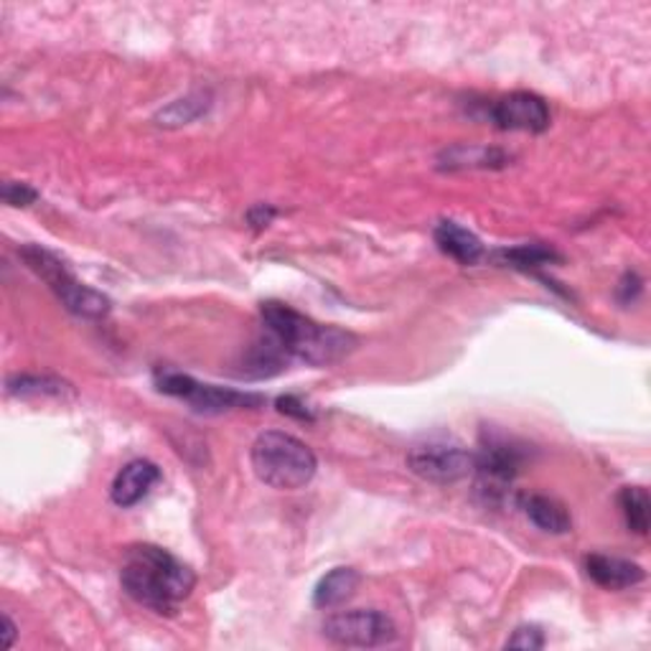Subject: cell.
Wrapping results in <instances>:
<instances>
[{
    "label": "cell",
    "instance_id": "1",
    "mask_svg": "<svg viewBox=\"0 0 651 651\" xmlns=\"http://www.w3.org/2000/svg\"><path fill=\"white\" fill-rule=\"evenodd\" d=\"M120 582L143 609H150L158 616H173L192 595L196 575L158 544H133L123 555Z\"/></svg>",
    "mask_w": 651,
    "mask_h": 651
},
{
    "label": "cell",
    "instance_id": "2",
    "mask_svg": "<svg viewBox=\"0 0 651 651\" xmlns=\"http://www.w3.org/2000/svg\"><path fill=\"white\" fill-rule=\"evenodd\" d=\"M262 323L268 334L275 339L287 357H295L306 365L326 367L342 361L357 349V336L336 326L316 323L314 318L298 314L285 303L268 300L260 308Z\"/></svg>",
    "mask_w": 651,
    "mask_h": 651
},
{
    "label": "cell",
    "instance_id": "3",
    "mask_svg": "<svg viewBox=\"0 0 651 651\" xmlns=\"http://www.w3.org/2000/svg\"><path fill=\"white\" fill-rule=\"evenodd\" d=\"M253 471L265 487L278 491H295L314 481L318 460L306 443L283 430H268L257 435L249 451Z\"/></svg>",
    "mask_w": 651,
    "mask_h": 651
},
{
    "label": "cell",
    "instance_id": "4",
    "mask_svg": "<svg viewBox=\"0 0 651 651\" xmlns=\"http://www.w3.org/2000/svg\"><path fill=\"white\" fill-rule=\"evenodd\" d=\"M21 257H24L28 270H34L51 287V293L62 300V306L70 314L82 318H105L110 314L108 295L79 283L74 272L54 253L39 245H26L21 247Z\"/></svg>",
    "mask_w": 651,
    "mask_h": 651
},
{
    "label": "cell",
    "instance_id": "5",
    "mask_svg": "<svg viewBox=\"0 0 651 651\" xmlns=\"http://www.w3.org/2000/svg\"><path fill=\"white\" fill-rule=\"evenodd\" d=\"M323 636L336 647L352 649H374L388 647L397 639V626L388 613L382 611H342L323 621Z\"/></svg>",
    "mask_w": 651,
    "mask_h": 651
},
{
    "label": "cell",
    "instance_id": "6",
    "mask_svg": "<svg viewBox=\"0 0 651 651\" xmlns=\"http://www.w3.org/2000/svg\"><path fill=\"white\" fill-rule=\"evenodd\" d=\"M156 384L158 390L165 392V395L186 400L196 413H207V415H219V413L239 410V407L262 405L260 395H247V392H234V390L214 388V384H201L181 372H158Z\"/></svg>",
    "mask_w": 651,
    "mask_h": 651
},
{
    "label": "cell",
    "instance_id": "7",
    "mask_svg": "<svg viewBox=\"0 0 651 651\" xmlns=\"http://www.w3.org/2000/svg\"><path fill=\"white\" fill-rule=\"evenodd\" d=\"M476 453L453 443H422L407 453V468L422 481L456 483L474 474Z\"/></svg>",
    "mask_w": 651,
    "mask_h": 651
},
{
    "label": "cell",
    "instance_id": "8",
    "mask_svg": "<svg viewBox=\"0 0 651 651\" xmlns=\"http://www.w3.org/2000/svg\"><path fill=\"white\" fill-rule=\"evenodd\" d=\"M491 120L499 131L544 133L550 127V108L540 95L512 93L491 105Z\"/></svg>",
    "mask_w": 651,
    "mask_h": 651
},
{
    "label": "cell",
    "instance_id": "9",
    "mask_svg": "<svg viewBox=\"0 0 651 651\" xmlns=\"http://www.w3.org/2000/svg\"><path fill=\"white\" fill-rule=\"evenodd\" d=\"M519 464L521 456L512 443L489 441L481 449L479 456H476L474 471L479 474L483 491L499 494V491H504L514 481V476L519 471Z\"/></svg>",
    "mask_w": 651,
    "mask_h": 651
},
{
    "label": "cell",
    "instance_id": "10",
    "mask_svg": "<svg viewBox=\"0 0 651 651\" xmlns=\"http://www.w3.org/2000/svg\"><path fill=\"white\" fill-rule=\"evenodd\" d=\"M158 479H161V471H158L156 464H150L146 458L131 460V464L115 476V481H112V502L123 506V509L135 506L140 499L148 496V491L156 487Z\"/></svg>",
    "mask_w": 651,
    "mask_h": 651
},
{
    "label": "cell",
    "instance_id": "11",
    "mask_svg": "<svg viewBox=\"0 0 651 651\" xmlns=\"http://www.w3.org/2000/svg\"><path fill=\"white\" fill-rule=\"evenodd\" d=\"M586 573L590 580L598 582L601 588L609 590H624L634 588L643 580V567L631 563V560L609 557V555H588L586 557Z\"/></svg>",
    "mask_w": 651,
    "mask_h": 651
},
{
    "label": "cell",
    "instance_id": "12",
    "mask_svg": "<svg viewBox=\"0 0 651 651\" xmlns=\"http://www.w3.org/2000/svg\"><path fill=\"white\" fill-rule=\"evenodd\" d=\"M433 237H435V245L441 247V253L453 257V260L460 265H474L481 260L483 255L481 239L476 237L471 230L460 226L458 222H449V219H445V222L435 226Z\"/></svg>",
    "mask_w": 651,
    "mask_h": 651
},
{
    "label": "cell",
    "instance_id": "13",
    "mask_svg": "<svg viewBox=\"0 0 651 651\" xmlns=\"http://www.w3.org/2000/svg\"><path fill=\"white\" fill-rule=\"evenodd\" d=\"M361 582V575L354 567H334L326 573L314 590V605L316 609H339L346 601H352Z\"/></svg>",
    "mask_w": 651,
    "mask_h": 651
},
{
    "label": "cell",
    "instance_id": "14",
    "mask_svg": "<svg viewBox=\"0 0 651 651\" xmlns=\"http://www.w3.org/2000/svg\"><path fill=\"white\" fill-rule=\"evenodd\" d=\"M525 514L535 527L542 529V532L567 535L573 529L570 512H567L565 506L552 496H544V494L527 496L525 499Z\"/></svg>",
    "mask_w": 651,
    "mask_h": 651
},
{
    "label": "cell",
    "instance_id": "15",
    "mask_svg": "<svg viewBox=\"0 0 651 651\" xmlns=\"http://www.w3.org/2000/svg\"><path fill=\"white\" fill-rule=\"evenodd\" d=\"M9 395L16 397H66L74 395V388L70 382L59 380L49 374H19L9 380Z\"/></svg>",
    "mask_w": 651,
    "mask_h": 651
},
{
    "label": "cell",
    "instance_id": "16",
    "mask_svg": "<svg viewBox=\"0 0 651 651\" xmlns=\"http://www.w3.org/2000/svg\"><path fill=\"white\" fill-rule=\"evenodd\" d=\"M621 512H624L628 532L647 537L649 535V494L643 487H626L618 496Z\"/></svg>",
    "mask_w": 651,
    "mask_h": 651
},
{
    "label": "cell",
    "instance_id": "17",
    "mask_svg": "<svg viewBox=\"0 0 651 651\" xmlns=\"http://www.w3.org/2000/svg\"><path fill=\"white\" fill-rule=\"evenodd\" d=\"M449 158V163H445V169H468V165H479V169H491V165H504L506 163V156L502 150H494V148H466V146H458L445 153Z\"/></svg>",
    "mask_w": 651,
    "mask_h": 651
},
{
    "label": "cell",
    "instance_id": "18",
    "mask_svg": "<svg viewBox=\"0 0 651 651\" xmlns=\"http://www.w3.org/2000/svg\"><path fill=\"white\" fill-rule=\"evenodd\" d=\"M502 257L506 262H512L514 268H521V270H529V268H542V265H550L560 260V255L555 249H548L542 245H521V247H514V249H504Z\"/></svg>",
    "mask_w": 651,
    "mask_h": 651
},
{
    "label": "cell",
    "instance_id": "19",
    "mask_svg": "<svg viewBox=\"0 0 651 651\" xmlns=\"http://www.w3.org/2000/svg\"><path fill=\"white\" fill-rule=\"evenodd\" d=\"M207 108H209L207 97L194 95V97H186V100L173 102L169 110L158 115V120H163L161 125H186L192 123L194 118H199L201 112H207Z\"/></svg>",
    "mask_w": 651,
    "mask_h": 651
},
{
    "label": "cell",
    "instance_id": "20",
    "mask_svg": "<svg viewBox=\"0 0 651 651\" xmlns=\"http://www.w3.org/2000/svg\"><path fill=\"white\" fill-rule=\"evenodd\" d=\"M544 634L540 626H519L509 639H506V649H542Z\"/></svg>",
    "mask_w": 651,
    "mask_h": 651
},
{
    "label": "cell",
    "instance_id": "21",
    "mask_svg": "<svg viewBox=\"0 0 651 651\" xmlns=\"http://www.w3.org/2000/svg\"><path fill=\"white\" fill-rule=\"evenodd\" d=\"M39 199V192L28 184H19V181H5L3 184V201L9 207H28Z\"/></svg>",
    "mask_w": 651,
    "mask_h": 651
},
{
    "label": "cell",
    "instance_id": "22",
    "mask_svg": "<svg viewBox=\"0 0 651 651\" xmlns=\"http://www.w3.org/2000/svg\"><path fill=\"white\" fill-rule=\"evenodd\" d=\"M278 410L285 413V415H293V418H298V420H314V415H310L295 397H280L278 400Z\"/></svg>",
    "mask_w": 651,
    "mask_h": 651
},
{
    "label": "cell",
    "instance_id": "23",
    "mask_svg": "<svg viewBox=\"0 0 651 651\" xmlns=\"http://www.w3.org/2000/svg\"><path fill=\"white\" fill-rule=\"evenodd\" d=\"M272 217H275V209L265 207V204H257L255 209H249L247 222L253 226H257V230H262V226H268L272 222Z\"/></svg>",
    "mask_w": 651,
    "mask_h": 651
},
{
    "label": "cell",
    "instance_id": "24",
    "mask_svg": "<svg viewBox=\"0 0 651 651\" xmlns=\"http://www.w3.org/2000/svg\"><path fill=\"white\" fill-rule=\"evenodd\" d=\"M13 636H16V626H13V621L5 616V647H13Z\"/></svg>",
    "mask_w": 651,
    "mask_h": 651
}]
</instances>
